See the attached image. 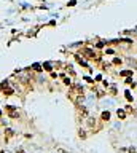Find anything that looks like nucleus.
Instances as JSON below:
<instances>
[{
	"instance_id": "nucleus-1",
	"label": "nucleus",
	"mask_w": 137,
	"mask_h": 153,
	"mask_svg": "<svg viewBox=\"0 0 137 153\" xmlns=\"http://www.w3.org/2000/svg\"><path fill=\"white\" fill-rule=\"evenodd\" d=\"M7 112H8V115L11 116V118H18V110L14 109V107H11V105H7Z\"/></svg>"
},
{
	"instance_id": "nucleus-2",
	"label": "nucleus",
	"mask_w": 137,
	"mask_h": 153,
	"mask_svg": "<svg viewBox=\"0 0 137 153\" xmlns=\"http://www.w3.org/2000/svg\"><path fill=\"white\" fill-rule=\"evenodd\" d=\"M116 115H118V118H120V120H124V118H126V112H124V110H118Z\"/></svg>"
},
{
	"instance_id": "nucleus-3",
	"label": "nucleus",
	"mask_w": 137,
	"mask_h": 153,
	"mask_svg": "<svg viewBox=\"0 0 137 153\" xmlns=\"http://www.w3.org/2000/svg\"><path fill=\"white\" fill-rule=\"evenodd\" d=\"M100 118H102V120H109L110 118V112H102V115H100Z\"/></svg>"
},
{
	"instance_id": "nucleus-4",
	"label": "nucleus",
	"mask_w": 137,
	"mask_h": 153,
	"mask_svg": "<svg viewBox=\"0 0 137 153\" xmlns=\"http://www.w3.org/2000/svg\"><path fill=\"white\" fill-rule=\"evenodd\" d=\"M123 76H131V75H132V72H131V70H123V72H120Z\"/></svg>"
},
{
	"instance_id": "nucleus-5",
	"label": "nucleus",
	"mask_w": 137,
	"mask_h": 153,
	"mask_svg": "<svg viewBox=\"0 0 137 153\" xmlns=\"http://www.w3.org/2000/svg\"><path fill=\"white\" fill-rule=\"evenodd\" d=\"M124 96H126L128 101H132V96H131V93H129V91H126V94H124Z\"/></svg>"
},
{
	"instance_id": "nucleus-6",
	"label": "nucleus",
	"mask_w": 137,
	"mask_h": 153,
	"mask_svg": "<svg viewBox=\"0 0 137 153\" xmlns=\"http://www.w3.org/2000/svg\"><path fill=\"white\" fill-rule=\"evenodd\" d=\"M5 94H7V96H11V94H13V89H10V88H8V89H5Z\"/></svg>"
},
{
	"instance_id": "nucleus-7",
	"label": "nucleus",
	"mask_w": 137,
	"mask_h": 153,
	"mask_svg": "<svg viewBox=\"0 0 137 153\" xmlns=\"http://www.w3.org/2000/svg\"><path fill=\"white\" fill-rule=\"evenodd\" d=\"M113 64H116V66H118V64H121V59H118V57H115V59H113Z\"/></svg>"
},
{
	"instance_id": "nucleus-8",
	"label": "nucleus",
	"mask_w": 137,
	"mask_h": 153,
	"mask_svg": "<svg viewBox=\"0 0 137 153\" xmlns=\"http://www.w3.org/2000/svg\"><path fill=\"white\" fill-rule=\"evenodd\" d=\"M64 83H65V85H72V81H70L69 78H65V80H64Z\"/></svg>"
},
{
	"instance_id": "nucleus-9",
	"label": "nucleus",
	"mask_w": 137,
	"mask_h": 153,
	"mask_svg": "<svg viewBox=\"0 0 137 153\" xmlns=\"http://www.w3.org/2000/svg\"><path fill=\"white\" fill-rule=\"evenodd\" d=\"M57 153H67L65 150H62V148H57Z\"/></svg>"
},
{
	"instance_id": "nucleus-10",
	"label": "nucleus",
	"mask_w": 137,
	"mask_h": 153,
	"mask_svg": "<svg viewBox=\"0 0 137 153\" xmlns=\"http://www.w3.org/2000/svg\"><path fill=\"white\" fill-rule=\"evenodd\" d=\"M0 153H10V151H7V150H2V151H0Z\"/></svg>"
},
{
	"instance_id": "nucleus-11",
	"label": "nucleus",
	"mask_w": 137,
	"mask_h": 153,
	"mask_svg": "<svg viewBox=\"0 0 137 153\" xmlns=\"http://www.w3.org/2000/svg\"><path fill=\"white\" fill-rule=\"evenodd\" d=\"M0 115H2V110H0Z\"/></svg>"
}]
</instances>
